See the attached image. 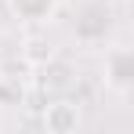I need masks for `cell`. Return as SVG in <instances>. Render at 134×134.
<instances>
[{"mask_svg":"<svg viewBox=\"0 0 134 134\" xmlns=\"http://www.w3.org/2000/svg\"><path fill=\"white\" fill-rule=\"evenodd\" d=\"M105 83L116 94H127L134 87V51L131 47H112L105 54Z\"/></svg>","mask_w":134,"mask_h":134,"instance_id":"obj_1","label":"cell"},{"mask_svg":"<svg viewBox=\"0 0 134 134\" xmlns=\"http://www.w3.org/2000/svg\"><path fill=\"white\" fill-rule=\"evenodd\" d=\"M44 131L47 134H76L80 131V109L72 102H51L44 109Z\"/></svg>","mask_w":134,"mask_h":134,"instance_id":"obj_2","label":"cell"},{"mask_svg":"<svg viewBox=\"0 0 134 134\" xmlns=\"http://www.w3.org/2000/svg\"><path fill=\"white\" fill-rule=\"evenodd\" d=\"M7 7H11V15H15L18 22L40 25V22H47V18L54 15L58 0H7Z\"/></svg>","mask_w":134,"mask_h":134,"instance_id":"obj_3","label":"cell"},{"mask_svg":"<svg viewBox=\"0 0 134 134\" xmlns=\"http://www.w3.org/2000/svg\"><path fill=\"white\" fill-rule=\"evenodd\" d=\"M105 29H109V11H105V7H87L83 18L76 22V33H80L83 40H98V36H105Z\"/></svg>","mask_w":134,"mask_h":134,"instance_id":"obj_4","label":"cell"},{"mask_svg":"<svg viewBox=\"0 0 134 134\" xmlns=\"http://www.w3.org/2000/svg\"><path fill=\"white\" fill-rule=\"evenodd\" d=\"M18 105H25V83L18 76L0 72V109H18Z\"/></svg>","mask_w":134,"mask_h":134,"instance_id":"obj_5","label":"cell"},{"mask_svg":"<svg viewBox=\"0 0 134 134\" xmlns=\"http://www.w3.org/2000/svg\"><path fill=\"white\" fill-rule=\"evenodd\" d=\"M0 69H4V54H0Z\"/></svg>","mask_w":134,"mask_h":134,"instance_id":"obj_6","label":"cell"}]
</instances>
